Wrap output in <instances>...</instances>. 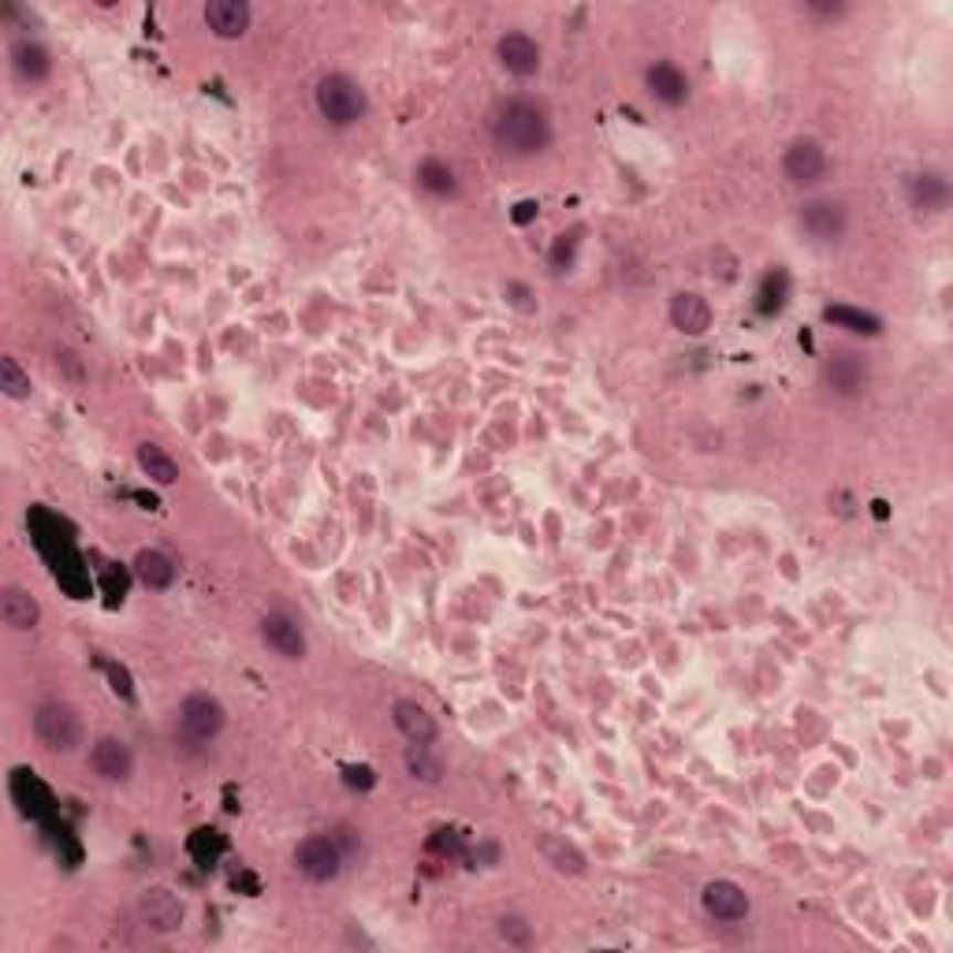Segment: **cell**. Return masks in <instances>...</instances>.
<instances>
[{"instance_id": "21", "label": "cell", "mask_w": 953, "mask_h": 953, "mask_svg": "<svg viewBox=\"0 0 953 953\" xmlns=\"http://www.w3.org/2000/svg\"><path fill=\"white\" fill-rule=\"evenodd\" d=\"M135 578L142 581L146 589H168L176 581V563L157 548H142L135 555Z\"/></svg>"}, {"instance_id": "32", "label": "cell", "mask_w": 953, "mask_h": 953, "mask_svg": "<svg viewBox=\"0 0 953 953\" xmlns=\"http://www.w3.org/2000/svg\"><path fill=\"white\" fill-rule=\"evenodd\" d=\"M533 213H537V205H533V202H521V205H518V213H515V220H518V224H526V220L533 216Z\"/></svg>"}, {"instance_id": "23", "label": "cell", "mask_w": 953, "mask_h": 953, "mask_svg": "<svg viewBox=\"0 0 953 953\" xmlns=\"http://www.w3.org/2000/svg\"><path fill=\"white\" fill-rule=\"evenodd\" d=\"M417 187L425 190V194H433V198H451L458 190V176H455V168H451L447 160L428 157V160H421V165H417Z\"/></svg>"}, {"instance_id": "13", "label": "cell", "mask_w": 953, "mask_h": 953, "mask_svg": "<svg viewBox=\"0 0 953 953\" xmlns=\"http://www.w3.org/2000/svg\"><path fill=\"white\" fill-rule=\"evenodd\" d=\"M801 227L816 243H838L846 235V205L841 202H808L801 209Z\"/></svg>"}, {"instance_id": "7", "label": "cell", "mask_w": 953, "mask_h": 953, "mask_svg": "<svg viewBox=\"0 0 953 953\" xmlns=\"http://www.w3.org/2000/svg\"><path fill=\"white\" fill-rule=\"evenodd\" d=\"M700 906H705L708 917L719 920V924H738V920L749 917L752 901L745 894V887H738L734 879H711L705 882V890H700Z\"/></svg>"}, {"instance_id": "14", "label": "cell", "mask_w": 953, "mask_h": 953, "mask_svg": "<svg viewBox=\"0 0 953 953\" xmlns=\"http://www.w3.org/2000/svg\"><path fill=\"white\" fill-rule=\"evenodd\" d=\"M202 19L216 38L235 42V38H243L250 30V4L246 0H209Z\"/></svg>"}, {"instance_id": "25", "label": "cell", "mask_w": 953, "mask_h": 953, "mask_svg": "<svg viewBox=\"0 0 953 953\" xmlns=\"http://www.w3.org/2000/svg\"><path fill=\"white\" fill-rule=\"evenodd\" d=\"M824 317L830 320V325L846 328V332L853 336H879V317L865 314V309H853V306H827Z\"/></svg>"}, {"instance_id": "26", "label": "cell", "mask_w": 953, "mask_h": 953, "mask_svg": "<svg viewBox=\"0 0 953 953\" xmlns=\"http://www.w3.org/2000/svg\"><path fill=\"white\" fill-rule=\"evenodd\" d=\"M0 391H4L8 399H15V403L30 399V373L12 354L0 358Z\"/></svg>"}, {"instance_id": "11", "label": "cell", "mask_w": 953, "mask_h": 953, "mask_svg": "<svg viewBox=\"0 0 953 953\" xmlns=\"http://www.w3.org/2000/svg\"><path fill=\"white\" fill-rule=\"evenodd\" d=\"M391 722H395V730L410 741V745H433V741L440 738L436 716L425 705H417V700H395V708H391Z\"/></svg>"}, {"instance_id": "3", "label": "cell", "mask_w": 953, "mask_h": 953, "mask_svg": "<svg viewBox=\"0 0 953 953\" xmlns=\"http://www.w3.org/2000/svg\"><path fill=\"white\" fill-rule=\"evenodd\" d=\"M34 734L49 752H75L83 745L86 730L72 705H64V700H45V705H38L34 711Z\"/></svg>"}, {"instance_id": "1", "label": "cell", "mask_w": 953, "mask_h": 953, "mask_svg": "<svg viewBox=\"0 0 953 953\" xmlns=\"http://www.w3.org/2000/svg\"><path fill=\"white\" fill-rule=\"evenodd\" d=\"M491 138L507 157H537L551 142L548 113L533 102H507L491 119Z\"/></svg>"}, {"instance_id": "8", "label": "cell", "mask_w": 953, "mask_h": 953, "mask_svg": "<svg viewBox=\"0 0 953 953\" xmlns=\"http://www.w3.org/2000/svg\"><path fill=\"white\" fill-rule=\"evenodd\" d=\"M782 172L794 187H812L827 176V149L816 142V138H797L790 142V149L782 153Z\"/></svg>"}, {"instance_id": "28", "label": "cell", "mask_w": 953, "mask_h": 953, "mask_svg": "<svg viewBox=\"0 0 953 953\" xmlns=\"http://www.w3.org/2000/svg\"><path fill=\"white\" fill-rule=\"evenodd\" d=\"M499 939L510 942V946H529V942H533V928L521 917H504L499 920Z\"/></svg>"}, {"instance_id": "30", "label": "cell", "mask_w": 953, "mask_h": 953, "mask_svg": "<svg viewBox=\"0 0 953 953\" xmlns=\"http://www.w3.org/2000/svg\"><path fill=\"white\" fill-rule=\"evenodd\" d=\"M108 681H113V693L116 697H130L135 689H130V678L124 667H108Z\"/></svg>"}, {"instance_id": "9", "label": "cell", "mask_w": 953, "mask_h": 953, "mask_svg": "<svg viewBox=\"0 0 953 953\" xmlns=\"http://www.w3.org/2000/svg\"><path fill=\"white\" fill-rule=\"evenodd\" d=\"M261 640L284 659H306V652H309L303 626L290 615H284V611H273V615L261 618Z\"/></svg>"}, {"instance_id": "18", "label": "cell", "mask_w": 953, "mask_h": 953, "mask_svg": "<svg viewBox=\"0 0 953 953\" xmlns=\"http://www.w3.org/2000/svg\"><path fill=\"white\" fill-rule=\"evenodd\" d=\"M909 202L917 213H942L950 205V183L939 172H920L909 183Z\"/></svg>"}, {"instance_id": "20", "label": "cell", "mask_w": 953, "mask_h": 953, "mask_svg": "<svg viewBox=\"0 0 953 953\" xmlns=\"http://www.w3.org/2000/svg\"><path fill=\"white\" fill-rule=\"evenodd\" d=\"M12 67H15L19 78H27V83H42V78H49V72H53V60H49L45 45L23 38V42L12 45Z\"/></svg>"}, {"instance_id": "4", "label": "cell", "mask_w": 953, "mask_h": 953, "mask_svg": "<svg viewBox=\"0 0 953 953\" xmlns=\"http://www.w3.org/2000/svg\"><path fill=\"white\" fill-rule=\"evenodd\" d=\"M343 860L347 857H343V849H339V841L325 835H309L298 841V849H295V865L309 882H332L339 871H343Z\"/></svg>"}, {"instance_id": "12", "label": "cell", "mask_w": 953, "mask_h": 953, "mask_svg": "<svg viewBox=\"0 0 953 953\" xmlns=\"http://www.w3.org/2000/svg\"><path fill=\"white\" fill-rule=\"evenodd\" d=\"M645 86H648V94L656 97L659 105L678 108V105L689 102V78H686V72H681L678 64H670V60H656V64L648 67Z\"/></svg>"}, {"instance_id": "16", "label": "cell", "mask_w": 953, "mask_h": 953, "mask_svg": "<svg viewBox=\"0 0 953 953\" xmlns=\"http://www.w3.org/2000/svg\"><path fill=\"white\" fill-rule=\"evenodd\" d=\"M89 764L105 782H127L130 771H135V756L119 738H97L94 749H89Z\"/></svg>"}, {"instance_id": "10", "label": "cell", "mask_w": 953, "mask_h": 953, "mask_svg": "<svg viewBox=\"0 0 953 953\" xmlns=\"http://www.w3.org/2000/svg\"><path fill=\"white\" fill-rule=\"evenodd\" d=\"M138 912H142L146 928L165 931V935H168V931H179V928H183V920H187V906H183V898L172 894V890H168V887H153V890H146L142 901H138Z\"/></svg>"}, {"instance_id": "27", "label": "cell", "mask_w": 953, "mask_h": 953, "mask_svg": "<svg viewBox=\"0 0 953 953\" xmlns=\"http://www.w3.org/2000/svg\"><path fill=\"white\" fill-rule=\"evenodd\" d=\"M406 767L410 775L421 779V782H440L444 779V764L428 752V745H410L406 749Z\"/></svg>"}, {"instance_id": "22", "label": "cell", "mask_w": 953, "mask_h": 953, "mask_svg": "<svg viewBox=\"0 0 953 953\" xmlns=\"http://www.w3.org/2000/svg\"><path fill=\"white\" fill-rule=\"evenodd\" d=\"M537 849L544 853L548 865L555 868V871H563V876H581V871H585V857H581V849L570 846L566 838H559V835H540Z\"/></svg>"}, {"instance_id": "31", "label": "cell", "mask_w": 953, "mask_h": 953, "mask_svg": "<svg viewBox=\"0 0 953 953\" xmlns=\"http://www.w3.org/2000/svg\"><path fill=\"white\" fill-rule=\"evenodd\" d=\"M808 12H819V15H841V4H805Z\"/></svg>"}, {"instance_id": "6", "label": "cell", "mask_w": 953, "mask_h": 953, "mask_svg": "<svg viewBox=\"0 0 953 953\" xmlns=\"http://www.w3.org/2000/svg\"><path fill=\"white\" fill-rule=\"evenodd\" d=\"M179 727L190 741H213L224 730V705L209 693H190L179 705Z\"/></svg>"}, {"instance_id": "5", "label": "cell", "mask_w": 953, "mask_h": 953, "mask_svg": "<svg viewBox=\"0 0 953 953\" xmlns=\"http://www.w3.org/2000/svg\"><path fill=\"white\" fill-rule=\"evenodd\" d=\"M496 60L504 72H510L515 78H533L540 72V60H544V49L533 34L526 30H507L504 38L496 42Z\"/></svg>"}, {"instance_id": "15", "label": "cell", "mask_w": 953, "mask_h": 953, "mask_svg": "<svg viewBox=\"0 0 953 953\" xmlns=\"http://www.w3.org/2000/svg\"><path fill=\"white\" fill-rule=\"evenodd\" d=\"M711 303L697 290H681V295L670 298V325L678 328L681 336H705L711 328Z\"/></svg>"}, {"instance_id": "19", "label": "cell", "mask_w": 953, "mask_h": 953, "mask_svg": "<svg viewBox=\"0 0 953 953\" xmlns=\"http://www.w3.org/2000/svg\"><path fill=\"white\" fill-rule=\"evenodd\" d=\"M827 380H830V391H838V395H857V391L865 388V380H868L865 358L853 354V350H841V354L830 358Z\"/></svg>"}, {"instance_id": "24", "label": "cell", "mask_w": 953, "mask_h": 953, "mask_svg": "<svg viewBox=\"0 0 953 953\" xmlns=\"http://www.w3.org/2000/svg\"><path fill=\"white\" fill-rule=\"evenodd\" d=\"M138 466H142V474H146L149 480H157V485H165V488L179 480L176 458L168 455L165 447H157V444H142V447H138Z\"/></svg>"}, {"instance_id": "17", "label": "cell", "mask_w": 953, "mask_h": 953, "mask_svg": "<svg viewBox=\"0 0 953 953\" xmlns=\"http://www.w3.org/2000/svg\"><path fill=\"white\" fill-rule=\"evenodd\" d=\"M0 618H4V626L27 634V629H34L38 622H42V607H38V600L30 596L27 589L4 585L0 589Z\"/></svg>"}, {"instance_id": "2", "label": "cell", "mask_w": 953, "mask_h": 953, "mask_svg": "<svg viewBox=\"0 0 953 953\" xmlns=\"http://www.w3.org/2000/svg\"><path fill=\"white\" fill-rule=\"evenodd\" d=\"M314 105H317L320 119H325V124H332V127H354L358 119L369 113L366 89H361L350 75H339V72L317 78Z\"/></svg>"}, {"instance_id": "29", "label": "cell", "mask_w": 953, "mask_h": 953, "mask_svg": "<svg viewBox=\"0 0 953 953\" xmlns=\"http://www.w3.org/2000/svg\"><path fill=\"white\" fill-rule=\"evenodd\" d=\"M343 779H347V786H358V790H369L377 782V775H373V767H366V764H350V767H343Z\"/></svg>"}]
</instances>
